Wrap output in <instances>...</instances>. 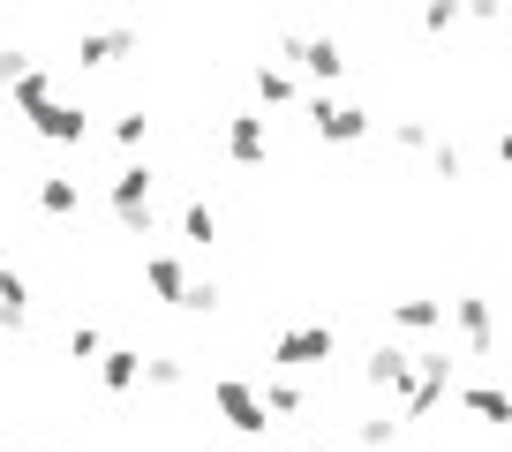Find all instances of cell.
<instances>
[{
  "label": "cell",
  "mask_w": 512,
  "mask_h": 452,
  "mask_svg": "<svg viewBox=\"0 0 512 452\" xmlns=\"http://www.w3.org/2000/svg\"><path fill=\"white\" fill-rule=\"evenodd\" d=\"M151 189H159V174H151L144 159H128L121 174H113V189H106L113 226H121L128 242H151V226H159V211H151Z\"/></svg>",
  "instance_id": "1"
},
{
  "label": "cell",
  "mask_w": 512,
  "mask_h": 452,
  "mask_svg": "<svg viewBox=\"0 0 512 452\" xmlns=\"http://www.w3.org/2000/svg\"><path fill=\"white\" fill-rule=\"evenodd\" d=\"M211 407H219V422L234 437L272 430V400H264V385H249V377H219V385H211Z\"/></svg>",
  "instance_id": "2"
},
{
  "label": "cell",
  "mask_w": 512,
  "mask_h": 452,
  "mask_svg": "<svg viewBox=\"0 0 512 452\" xmlns=\"http://www.w3.org/2000/svg\"><path fill=\"white\" fill-rule=\"evenodd\" d=\"M339 355V332L332 324H287L272 339V370H324Z\"/></svg>",
  "instance_id": "3"
},
{
  "label": "cell",
  "mask_w": 512,
  "mask_h": 452,
  "mask_svg": "<svg viewBox=\"0 0 512 452\" xmlns=\"http://www.w3.org/2000/svg\"><path fill=\"white\" fill-rule=\"evenodd\" d=\"M445 400H452V355H445V347H422V355H415V392L400 400V415L407 422H430Z\"/></svg>",
  "instance_id": "4"
},
{
  "label": "cell",
  "mask_w": 512,
  "mask_h": 452,
  "mask_svg": "<svg viewBox=\"0 0 512 452\" xmlns=\"http://www.w3.org/2000/svg\"><path fill=\"white\" fill-rule=\"evenodd\" d=\"M362 385L384 392V400H407V392H415V355H407V347H392V339H384V347H369Z\"/></svg>",
  "instance_id": "5"
},
{
  "label": "cell",
  "mask_w": 512,
  "mask_h": 452,
  "mask_svg": "<svg viewBox=\"0 0 512 452\" xmlns=\"http://www.w3.org/2000/svg\"><path fill=\"white\" fill-rule=\"evenodd\" d=\"M302 113H309V129H317L324 144H362V136H369V113L362 106H339V98H324V91L309 98Z\"/></svg>",
  "instance_id": "6"
},
{
  "label": "cell",
  "mask_w": 512,
  "mask_h": 452,
  "mask_svg": "<svg viewBox=\"0 0 512 452\" xmlns=\"http://www.w3.org/2000/svg\"><path fill=\"white\" fill-rule=\"evenodd\" d=\"M452 332H460L467 355H490V347H497V309H490V294H460V302H452Z\"/></svg>",
  "instance_id": "7"
},
{
  "label": "cell",
  "mask_w": 512,
  "mask_h": 452,
  "mask_svg": "<svg viewBox=\"0 0 512 452\" xmlns=\"http://www.w3.org/2000/svg\"><path fill=\"white\" fill-rule=\"evenodd\" d=\"M31 136H46V144L76 151L83 136H91V113H83V106H68V98H53V106H38V113H31Z\"/></svg>",
  "instance_id": "8"
},
{
  "label": "cell",
  "mask_w": 512,
  "mask_h": 452,
  "mask_svg": "<svg viewBox=\"0 0 512 452\" xmlns=\"http://www.w3.org/2000/svg\"><path fill=\"white\" fill-rule=\"evenodd\" d=\"M128 53H136V31H128V23H98V31L76 38V61L83 68H113V61H128Z\"/></svg>",
  "instance_id": "9"
},
{
  "label": "cell",
  "mask_w": 512,
  "mask_h": 452,
  "mask_svg": "<svg viewBox=\"0 0 512 452\" xmlns=\"http://www.w3.org/2000/svg\"><path fill=\"white\" fill-rule=\"evenodd\" d=\"M264 151H272L264 113H226V159L234 166H264Z\"/></svg>",
  "instance_id": "10"
},
{
  "label": "cell",
  "mask_w": 512,
  "mask_h": 452,
  "mask_svg": "<svg viewBox=\"0 0 512 452\" xmlns=\"http://www.w3.org/2000/svg\"><path fill=\"white\" fill-rule=\"evenodd\" d=\"M294 68H302L317 91H332L339 76H347V46L339 38H302V53H294Z\"/></svg>",
  "instance_id": "11"
},
{
  "label": "cell",
  "mask_w": 512,
  "mask_h": 452,
  "mask_svg": "<svg viewBox=\"0 0 512 452\" xmlns=\"http://www.w3.org/2000/svg\"><path fill=\"white\" fill-rule=\"evenodd\" d=\"M445 317H452V302H430V294H407V302H392V324H400V332H415V339L445 332Z\"/></svg>",
  "instance_id": "12"
},
{
  "label": "cell",
  "mask_w": 512,
  "mask_h": 452,
  "mask_svg": "<svg viewBox=\"0 0 512 452\" xmlns=\"http://www.w3.org/2000/svg\"><path fill=\"white\" fill-rule=\"evenodd\" d=\"M98 385H106L113 400L136 392V385H144V355H136V347H106V355H98Z\"/></svg>",
  "instance_id": "13"
},
{
  "label": "cell",
  "mask_w": 512,
  "mask_h": 452,
  "mask_svg": "<svg viewBox=\"0 0 512 452\" xmlns=\"http://www.w3.org/2000/svg\"><path fill=\"white\" fill-rule=\"evenodd\" d=\"M144 287L159 294V302H174V309H181V294H189V264L159 249V257H144Z\"/></svg>",
  "instance_id": "14"
},
{
  "label": "cell",
  "mask_w": 512,
  "mask_h": 452,
  "mask_svg": "<svg viewBox=\"0 0 512 452\" xmlns=\"http://www.w3.org/2000/svg\"><path fill=\"white\" fill-rule=\"evenodd\" d=\"M31 324V279L0 264V332H23Z\"/></svg>",
  "instance_id": "15"
},
{
  "label": "cell",
  "mask_w": 512,
  "mask_h": 452,
  "mask_svg": "<svg viewBox=\"0 0 512 452\" xmlns=\"http://www.w3.org/2000/svg\"><path fill=\"white\" fill-rule=\"evenodd\" d=\"M38 211H46V219H76L83 211V181L76 174H46L38 181Z\"/></svg>",
  "instance_id": "16"
},
{
  "label": "cell",
  "mask_w": 512,
  "mask_h": 452,
  "mask_svg": "<svg viewBox=\"0 0 512 452\" xmlns=\"http://www.w3.org/2000/svg\"><path fill=\"white\" fill-rule=\"evenodd\" d=\"M8 98H16V113H23V121H31V113H38V106H53V98H61V91H53V76H46V68L31 61V68H23V76H16V83H8Z\"/></svg>",
  "instance_id": "17"
},
{
  "label": "cell",
  "mask_w": 512,
  "mask_h": 452,
  "mask_svg": "<svg viewBox=\"0 0 512 452\" xmlns=\"http://www.w3.org/2000/svg\"><path fill=\"white\" fill-rule=\"evenodd\" d=\"M460 407L482 422H512V392L505 385H460Z\"/></svg>",
  "instance_id": "18"
},
{
  "label": "cell",
  "mask_w": 512,
  "mask_h": 452,
  "mask_svg": "<svg viewBox=\"0 0 512 452\" xmlns=\"http://www.w3.org/2000/svg\"><path fill=\"white\" fill-rule=\"evenodd\" d=\"M181 242H189V249H211V242H219V211H211L204 196H189V204H181Z\"/></svg>",
  "instance_id": "19"
},
{
  "label": "cell",
  "mask_w": 512,
  "mask_h": 452,
  "mask_svg": "<svg viewBox=\"0 0 512 452\" xmlns=\"http://www.w3.org/2000/svg\"><path fill=\"white\" fill-rule=\"evenodd\" d=\"M256 98H264V106H294V98H302L294 68H256Z\"/></svg>",
  "instance_id": "20"
},
{
  "label": "cell",
  "mask_w": 512,
  "mask_h": 452,
  "mask_svg": "<svg viewBox=\"0 0 512 452\" xmlns=\"http://www.w3.org/2000/svg\"><path fill=\"white\" fill-rule=\"evenodd\" d=\"M144 385L151 392H181V385H189V362H181V355H151L144 362Z\"/></svg>",
  "instance_id": "21"
},
{
  "label": "cell",
  "mask_w": 512,
  "mask_h": 452,
  "mask_svg": "<svg viewBox=\"0 0 512 452\" xmlns=\"http://www.w3.org/2000/svg\"><path fill=\"white\" fill-rule=\"evenodd\" d=\"M430 174L437 181H467V151L452 144V136H437V144H430Z\"/></svg>",
  "instance_id": "22"
},
{
  "label": "cell",
  "mask_w": 512,
  "mask_h": 452,
  "mask_svg": "<svg viewBox=\"0 0 512 452\" xmlns=\"http://www.w3.org/2000/svg\"><path fill=\"white\" fill-rule=\"evenodd\" d=\"M113 144H121V151H144V144H151V121H144V106H128L121 121H113Z\"/></svg>",
  "instance_id": "23"
},
{
  "label": "cell",
  "mask_w": 512,
  "mask_h": 452,
  "mask_svg": "<svg viewBox=\"0 0 512 452\" xmlns=\"http://www.w3.org/2000/svg\"><path fill=\"white\" fill-rule=\"evenodd\" d=\"M68 355H76V362H98V355H106V332H98V324L83 317L76 332H68Z\"/></svg>",
  "instance_id": "24"
},
{
  "label": "cell",
  "mask_w": 512,
  "mask_h": 452,
  "mask_svg": "<svg viewBox=\"0 0 512 452\" xmlns=\"http://www.w3.org/2000/svg\"><path fill=\"white\" fill-rule=\"evenodd\" d=\"M467 16V0H422V31H452Z\"/></svg>",
  "instance_id": "25"
},
{
  "label": "cell",
  "mask_w": 512,
  "mask_h": 452,
  "mask_svg": "<svg viewBox=\"0 0 512 452\" xmlns=\"http://www.w3.org/2000/svg\"><path fill=\"white\" fill-rule=\"evenodd\" d=\"M264 400H272V415H302V385H287V377H264Z\"/></svg>",
  "instance_id": "26"
},
{
  "label": "cell",
  "mask_w": 512,
  "mask_h": 452,
  "mask_svg": "<svg viewBox=\"0 0 512 452\" xmlns=\"http://www.w3.org/2000/svg\"><path fill=\"white\" fill-rule=\"evenodd\" d=\"M181 309H189V317H211V309H219V279H189Z\"/></svg>",
  "instance_id": "27"
},
{
  "label": "cell",
  "mask_w": 512,
  "mask_h": 452,
  "mask_svg": "<svg viewBox=\"0 0 512 452\" xmlns=\"http://www.w3.org/2000/svg\"><path fill=\"white\" fill-rule=\"evenodd\" d=\"M392 437H400V422H384V415H369L362 430H354V445H362V452H384V445H392Z\"/></svg>",
  "instance_id": "28"
},
{
  "label": "cell",
  "mask_w": 512,
  "mask_h": 452,
  "mask_svg": "<svg viewBox=\"0 0 512 452\" xmlns=\"http://www.w3.org/2000/svg\"><path fill=\"white\" fill-rule=\"evenodd\" d=\"M392 144H400V151H430L437 136H430V121H400V129H392Z\"/></svg>",
  "instance_id": "29"
},
{
  "label": "cell",
  "mask_w": 512,
  "mask_h": 452,
  "mask_svg": "<svg viewBox=\"0 0 512 452\" xmlns=\"http://www.w3.org/2000/svg\"><path fill=\"white\" fill-rule=\"evenodd\" d=\"M467 16H475V23H497V16H505V0H467Z\"/></svg>",
  "instance_id": "30"
},
{
  "label": "cell",
  "mask_w": 512,
  "mask_h": 452,
  "mask_svg": "<svg viewBox=\"0 0 512 452\" xmlns=\"http://www.w3.org/2000/svg\"><path fill=\"white\" fill-rule=\"evenodd\" d=\"M23 68H31V61H23V53H16V46L0 53V83H16V76H23Z\"/></svg>",
  "instance_id": "31"
},
{
  "label": "cell",
  "mask_w": 512,
  "mask_h": 452,
  "mask_svg": "<svg viewBox=\"0 0 512 452\" xmlns=\"http://www.w3.org/2000/svg\"><path fill=\"white\" fill-rule=\"evenodd\" d=\"M497 166H505V174H512V129L497 136Z\"/></svg>",
  "instance_id": "32"
},
{
  "label": "cell",
  "mask_w": 512,
  "mask_h": 452,
  "mask_svg": "<svg viewBox=\"0 0 512 452\" xmlns=\"http://www.w3.org/2000/svg\"><path fill=\"white\" fill-rule=\"evenodd\" d=\"M302 452H332V445H324V437H317V445H302Z\"/></svg>",
  "instance_id": "33"
},
{
  "label": "cell",
  "mask_w": 512,
  "mask_h": 452,
  "mask_svg": "<svg viewBox=\"0 0 512 452\" xmlns=\"http://www.w3.org/2000/svg\"><path fill=\"white\" fill-rule=\"evenodd\" d=\"M505 430H512V422H505Z\"/></svg>",
  "instance_id": "34"
}]
</instances>
